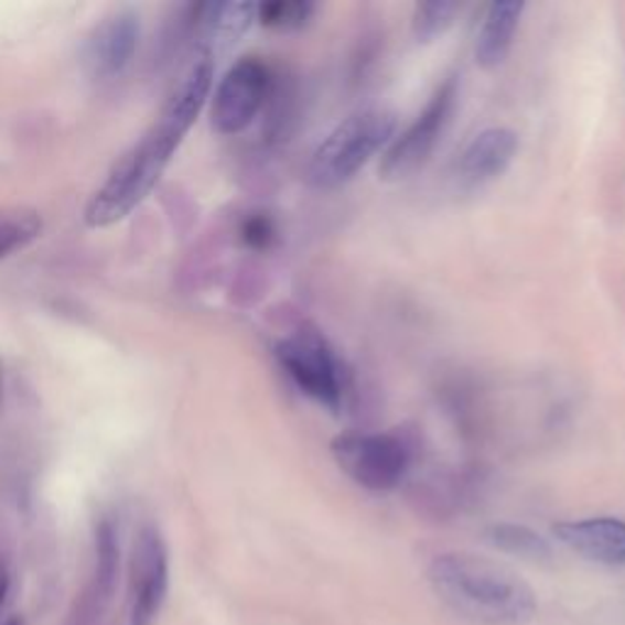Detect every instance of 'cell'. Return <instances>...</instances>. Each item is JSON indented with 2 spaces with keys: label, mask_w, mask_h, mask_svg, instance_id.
<instances>
[{
  "label": "cell",
  "mask_w": 625,
  "mask_h": 625,
  "mask_svg": "<svg viewBox=\"0 0 625 625\" xmlns=\"http://www.w3.org/2000/svg\"><path fill=\"white\" fill-rule=\"evenodd\" d=\"M211 88L213 56L201 52L172 90V96L166 98L152 128L142 134L140 142H134L128 152L118 157L106 184L94 193L86 208V223L90 227H110L125 220L150 196L179 144L198 120Z\"/></svg>",
  "instance_id": "cell-1"
},
{
  "label": "cell",
  "mask_w": 625,
  "mask_h": 625,
  "mask_svg": "<svg viewBox=\"0 0 625 625\" xmlns=\"http://www.w3.org/2000/svg\"><path fill=\"white\" fill-rule=\"evenodd\" d=\"M428 582L454 616L476 625H528L538 613V596L526 579L482 554H438Z\"/></svg>",
  "instance_id": "cell-2"
},
{
  "label": "cell",
  "mask_w": 625,
  "mask_h": 625,
  "mask_svg": "<svg viewBox=\"0 0 625 625\" xmlns=\"http://www.w3.org/2000/svg\"><path fill=\"white\" fill-rule=\"evenodd\" d=\"M396 134L394 112L381 108L359 110L343 120L327 138L317 144L305 181L317 191H333L355 179L369 159L389 147Z\"/></svg>",
  "instance_id": "cell-3"
},
{
  "label": "cell",
  "mask_w": 625,
  "mask_h": 625,
  "mask_svg": "<svg viewBox=\"0 0 625 625\" xmlns=\"http://www.w3.org/2000/svg\"><path fill=\"white\" fill-rule=\"evenodd\" d=\"M277 359L301 394L333 413L343 408V367H340L333 347L327 345V340L321 333L303 327V331L283 337L277 345Z\"/></svg>",
  "instance_id": "cell-4"
},
{
  "label": "cell",
  "mask_w": 625,
  "mask_h": 625,
  "mask_svg": "<svg viewBox=\"0 0 625 625\" xmlns=\"http://www.w3.org/2000/svg\"><path fill=\"white\" fill-rule=\"evenodd\" d=\"M333 460L367 492H391L411 464L408 445L391 433H345L331 442Z\"/></svg>",
  "instance_id": "cell-5"
},
{
  "label": "cell",
  "mask_w": 625,
  "mask_h": 625,
  "mask_svg": "<svg viewBox=\"0 0 625 625\" xmlns=\"http://www.w3.org/2000/svg\"><path fill=\"white\" fill-rule=\"evenodd\" d=\"M454 104H457V78L450 76L438 86L433 98L428 100L423 112L408 125V128L394 138L386 147L379 174L386 181H401L413 176L423 166L445 132L452 118Z\"/></svg>",
  "instance_id": "cell-6"
},
{
  "label": "cell",
  "mask_w": 625,
  "mask_h": 625,
  "mask_svg": "<svg viewBox=\"0 0 625 625\" xmlns=\"http://www.w3.org/2000/svg\"><path fill=\"white\" fill-rule=\"evenodd\" d=\"M274 90V76L257 56L235 62L215 88L211 125L218 134H240L255 122Z\"/></svg>",
  "instance_id": "cell-7"
},
{
  "label": "cell",
  "mask_w": 625,
  "mask_h": 625,
  "mask_svg": "<svg viewBox=\"0 0 625 625\" xmlns=\"http://www.w3.org/2000/svg\"><path fill=\"white\" fill-rule=\"evenodd\" d=\"M169 591V554L154 528H142L130 564V625H152Z\"/></svg>",
  "instance_id": "cell-8"
},
{
  "label": "cell",
  "mask_w": 625,
  "mask_h": 625,
  "mask_svg": "<svg viewBox=\"0 0 625 625\" xmlns=\"http://www.w3.org/2000/svg\"><path fill=\"white\" fill-rule=\"evenodd\" d=\"M140 42V18L130 8L116 10L94 30L86 47L88 72L96 78H118L128 69Z\"/></svg>",
  "instance_id": "cell-9"
},
{
  "label": "cell",
  "mask_w": 625,
  "mask_h": 625,
  "mask_svg": "<svg viewBox=\"0 0 625 625\" xmlns=\"http://www.w3.org/2000/svg\"><path fill=\"white\" fill-rule=\"evenodd\" d=\"M552 532L557 540L589 562L625 567V520L621 518L562 520L554 522Z\"/></svg>",
  "instance_id": "cell-10"
},
{
  "label": "cell",
  "mask_w": 625,
  "mask_h": 625,
  "mask_svg": "<svg viewBox=\"0 0 625 625\" xmlns=\"http://www.w3.org/2000/svg\"><path fill=\"white\" fill-rule=\"evenodd\" d=\"M518 154V134L510 128H488L464 147L457 159V181L462 188H482L504 176Z\"/></svg>",
  "instance_id": "cell-11"
},
{
  "label": "cell",
  "mask_w": 625,
  "mask_h": 625,
  "mask_svg": "<svg viewBox=\"0 0 625 625\" xmlns=\"http://www.w3.org/2000/svg\"><path fill=\"white\" fill-rule=\"evenodd\" d=\"M522 10H526V6L516 3V0H502V3H492L486 8L474 44V60L482 69H496L498 64H504L510 47H514Z\"/></svg>",
  "instance_id": "cell-12"
},
{
  "label": "cell",
  "mask_w": 625,
  "mask_h": 625,
  "mask_svg": "<svg viewBox=\"0 0 625 625\" xmlns=\"http://www.w3.org/2000/svg\"><path fill=\"white\" fill-rule=\"evenodd\" d=\"M484 538L488 545H494L496 550L506 554L520 557L528 562H550L552 548L550 542L536 530L526 526H516V522H494L484 530Z\"/></svg>",
  "instance_id": "cell-13"
},
{
  "label": "cell",
  "mask_w": 625,
  "mask_h": 625,
  "mask_svg": "<svg viewBox=\"0 0 625 625\" xmlns=\"http://www.w3.org/2000/svg\"><path fill=\"white\" fill-rule=\"evenodd\" d=\"M42 215L30 206H0V259L28 249L42 235Z\"/></svg>",
  "instance_id": "cell-14"
},
{
  "label": "cell",
  "mask_w": 625,
  "mask_h": 625,
  "mask_svg": "<svg viewBox=\"0 0 625 625\" xmlns=\"http://www.w3.org/2000/svg\"><path fill=\"white\" fill-rule=\"evenodd\" d=\"M120 572V542L118 532L110 520H104L96 528V594L110 599L118 584Z\"/></svg>",
  "instance_id": "cell-15"
},
{
  "label": "cell",
  "mask_w": 625,
  "mask_h": 625,
  "mask_svg": "<svg viewBox=\"0 0 625 625\" xmlns=\"http://www.w3.org/2000/svg\"><path fill=\"white\" fill-rule=\"evenodd\" d=\"M315 6L309 0H274V3L257 6V20L269 30L293 32L311 22Z\"/></svg>",
  "instance_id": "cell-16"
},
{
  "label": "cell",
  "mask_w": 625,
  "mask_h": 625,
  "mask_svg": "<svg viewBox=\"0 0 625 625\" xmlns=\"http://www.w3.org/2000/svg\"><path fill=\"white\" fill-rule=\"evenodd\" d=\"M462 10L460 3L435 0V3H418L413 10V37L418 42H435L452 28L454 18Z\"/></svg>",
  "instance_id": "cell-17"
},
{
  "label": "cell",
  "mask_w": 625,
  "mask_h": 625,
  "mask_svg": "<svg viewBox=\"0 0 625 625\" xmlns=\"http://www.w3.org/2000/svg\"><path fill=\"white\" fill-rule=\"evenodd\" d=\"M243 243L255 252H267L277 243V225L267 213H252L240 227Z\"/></svg>",
  "instance_id": "cell-18"
},
{
  "label": "cell",
  "mask_w": 625,
  "mask_h": 625,
  "mask_svg": "<svg viewBox=\"0 0 625 625\" xmlns=\"http://www.w3.org/2000/svg\"><path fill=\"white\" fill-rule=\"evenodd\" d=\"M8 591H10V576L3 570H0V604H3V601H6Z\"/></svg>",
  "instance_id": "cell-19"
},
{
  "label": "cell",
  "mask_w": 625,
  "mask_h": 625,
  "mask_svg": "<svg viewBox=\"0 0 625 625\" xmlns=\"http://www.w3.org/2000/svg\"><path fill=\"white\" fill-rule=\"evenodd\" d=\"M3 625H22V621L20 618H8Z\"/></svg>",
  "instance_id": "cell-20"
}]
</instances>
